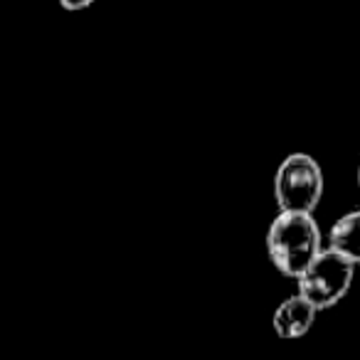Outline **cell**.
Masks as SVG:
<instances>
[{
    "mask_svg": "<svg viewBox=\"0 0 360 360\" xmlns=\"http://www.w3.org/2000/svg\"><path fill=\"white\" fill-rule=\"evenodd\" d=\"M323 250L321 227L314 215L279 212L266 235V252L279 274L299 279Z\"/></svg>",
    "mask_w": 360,
    "mask_h": 360,
    "instance_id": "1",
    "label": "cell"
},
{
    "mask_svg": "<svg viewBox=\"0 0 360 360\" xmlns=\"http://www.w3.org/2000/svg\"><path fill=\"white\" fill-rule=\"evenodd\" d=\"M323 195V170L309 153H289L274 175V200L279 212L314 215Z\"/></svg>",
    "mask_w": 360,
    "mask_h": 360,
    "instance_id": "2",
    "label": "cell"
},
{
    "mask_svg": "<svg viewBox=\"0 0 360 360\" xmlns=\"http://www.w3.org/2000/svg\"><path fill=\"white\" fill-rule=\"evenodd\" d=\"M353 276L355 264H350L338 252L323 247L319 252V257L309 264V269L296 279L299 281V291L296 294L304 296L316 311L333 309L350 291Z\"/></svg>",
    "mask_w": 360,
    "mask_h": 360,
    "instance_id": "3",
    "label": "cell"
},
{
    "mask_svg": "<svg viewBox=\"0 0 360 360\" xmlns=\"http://www.w3.org/2000/svg\"><path fill=\"white\" fill-rule=\"evenodd\" d=\"M316 314H319V311H316L304 296L294 294L276 306L271 323H274V330L279 338L296 340V338H304L311 330V326H314V321H316Z\"/></svg>",
    "mask_w": 360,
    "mask_h": 360,
    "instance_id": "4",
    "label": "cell"
},
{
    "mask_svg": "<svg viewBox=\"0 0 360 360\" xmlns=\"http://www.w3.org/2000/svg\"><path fill=\"white\" fill-rule=\"evenodd\" d=\"M328 250L338 252L350 264H360V210L345 212L328 232Z\"/></svg>",
    "mask_w": 360,
    "mask_h": 360,
    "instance_id": "5",
    "label": "cell"
},
{
    "mask_svg": "<svg viewBox=\"0 0 360 360\" xmlns=\"http://www.w3.org/2000/svg\"><path fill=\"white\" fill-rule=\"evenodd\" d=\"M96 0H60V6L70 13H77V11H84V8L94 6Z\"/></svg>",
    "mask_w": 360,
    "mask_h": 360,
    "instance_id": "6",
    "label": "cell"
},
{
    "mask_svg": "<svg viewBox=\"0 0 360 360\" xmlns=\"http://www.w3.org/2000/svg\"><path fill=\"white\" fill-rule=\"evenodd\" d=\"M358 188H360V160H358Z\"/></svg>",
    "mask_w": 360,
    "mask_h": 360,
    "instance_id": "7",
    "label": "cell"
}]
</instances>
